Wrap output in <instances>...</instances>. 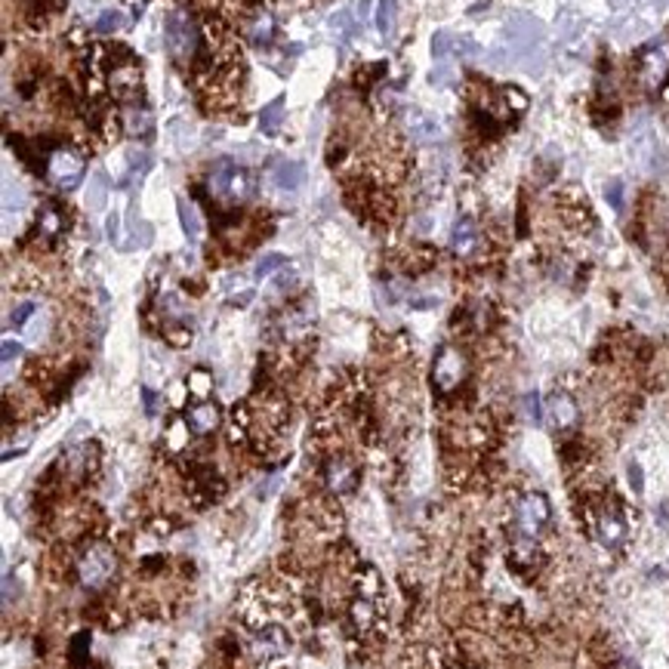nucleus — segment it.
Wrapping results in <instances>:
<instances>
[{
    "label": "nucleus",
    "instance_id": "9",
    "mask_svg": "<svg viewBox=\"0 0 669 669\" xmlns=\"http://www.w3.org/2000/svg\"><path fill=\"white\" fill-rule=\"evenodd\" d=\"M188 423V429H191V435H210V432H216L219 429V423H222V411H219V404L216 401H195V404L188 407L186 411V417H182Z\"/></svg>",
    "mask_w": 669,
    "mask_h": 669
},
{
    "label": "nucleus",
    "instance_id": "16",
    "mask_svg": "<svg viewBox=\"0 0 669 669\" xmlns=\"http://www.w3.org/2000/svg\"><path fill=\"white\" fill-rule=\"evenodd\" d=\"M305 182V167L299 161H281L275 167V186L284 191H296Z\"/></svg>",
    "mask_w": 669,
    "mask_h": 669
},
{
    "label": "nucleus",
    "instance_id": "28",
    "mask_svg": "<svg viewBox=\"0 0 669 669\" xmlns=\"http://www.w3.org/2000/svg\"><path fill=\"white\" fill-rule=\"evenodd\" d=\"M450 43H454V37H450L448 31H438V35L432 37V56H435V59H444V56L450 53Z\"/></svg>",
    "mask_w": 669,
    "mask_h": 669
},
{
    "label": "nucleus",
    "instance_id": "8",
    "mask_svg": "<svg viewBox=\"0 0 669 669\" xmlns=\"http://www.w3.org/2000/svg\"><path fill=\"white\" fill-rule=\"evenodd\" d=\"M108 81H112V90L118 99L133 102L139 96V87H142V68H139L136 59L120 62V65H114L108 72Z\"/></svg>",
    "mask_w": 669,
    "mask_h": 669
},
{
    "label": "nucleus",
    "instance_id": "33",
    "mask_svg": "<svg viewBox=\"0 0 669 669\" xmlns=\"http://www.w3.org/2000/svg\"><path fill=\"white\" fill-rule=\"evenodd\" d=\"M19 355H22V342L4 340V346H0V361H4V365H10V361L19 358Z\"/></svg>",
    "mask_w": 669,
    "mask_h": 669
},
{
    "label": "nucleus",
    "instance_id": "18",
    "mask_svg": "<svg viewBox=\"0 0 669 669\" xmlns=\"http://www.w3.org/2000/svg\"><path fill=\"white\" fill-rule=\"evenodd\" d=\"M250 195H253V176H250V170L235 167L232 176H228L226 197H228V201H247Z\"/></svg>",
    "mask_w": 669,
    "mask_h": 669
},
{
    "label": "nucleus",
    "instance_id": "12",
    "mask_svg": "<svg viewBox=\"0 0 669 669\" xmlns=\"http://www.w3.org/2000/svg\"><path fill=\"white\" fill-rule=\"evenodd\" d=\"M478 244H481V238H478L475 219H469V216L457 219L454 228H450V250H454L457 257H473V253L478 250Z\"/></svg>",
    "mask_w": 669,
    "mask_h": 669
},
{
    "label": "nucleus",
    "instance_id": "35",
    "mask_svg": "<svg viewBox=\"0 0 669 669\" xmlns=\"http://www.w3.org/2000/svg\"><path fill=\"white\" fill-rule=\"evenodd\" d=\"M629 484H633L635 494H642V490H645V478H642V466H639V463H629Z\"/></svg>",
    "mask_w": 669,
    "mask_h": 669
},
{
    "label": "nucleus",
    "instance_id": "37",
    "mask_svg": "<svg viewBox=\"0 0 669 669\" xmlns=\"http://www.w3.org/2000/svg\"><path fill=\"white\" fill-rule=\"evenodd\" d=\"M130 164H133V173H145V170L151 167V155H133Z\"/></svg>",
    "mask_w": 669,
    "mask_h": 669
},
{
    "label": "nucleus",
    "instance_id": "2",
    "mask_svg": "<svg viewBox=\"0 0 669 669\" xmlns=\"http://www.w3.org/2000/svg\"><path fill=\"white\" fill-rule=\"evenodd\" d=\"M552 521V506L546 500V494H525L515 509V525L525 534L527 540L540 537L546 531V525Z\"/></svg>",
    "mask_w": 669,
    "mask_h": 669
},
{
    "label": "nucleus",
    "instance_id": "5",
    "mask_svg": "<svg viewBox=\"0 0 669 669\" xmlns=\"http://www.w3.org/2000/svg\"><path fill=\"white\" fill-rule=\"evenodd\" d=\"M78 573H81V583L90 586V589H99L114 573V552L108 550V546H93V550H87L78 565Z\"/></svg>",
    "mask_w": 669,
    "mask_h": 669
},
{
    "label": "nucleus",
    "instance_id": "39",
    "mask_svg": "<svg viewBox=\"0 0 669 669\" xmlns=\"http://www.w3.org/2000/svg\"><path fill=\"white\" fill-rule=\"evenodd\" d=\"M617 669H633V666H629V664H620V666H617Z\"/></svg>",
    "mask_w": 669,
    "mask_h": 669
},
{
    "label": "nucleus",
    "instance_id": "29",
    "mask_svg": "<svg viewBox=\"0 0 669 669\" xmlns=\"http://www.w3.org/2000/svg\"><path fill=\"white\" fill-rule=\"evenodd\" d=\"M604 195H608L611 207H614L617 213H620V210H623V182H620V180H611L608 188H604Z\"/></svg>",
    "mask_w": 669,
    "mask_h": 669
},
{
    "label": "nucleus",
    "instance_id": "22",
    "mask_svg": "<svg viewBox=\"0 0 669 669\" xmlns=\"http://www.w3.org/2000/svg\"><path fill=\"white\" fill-rule=\"evenodd\" d=\"M105 197H108V180L102 173H96L90 180V195H87V207L90 210H102L105 207Z\"/></svg>",
    "mask_w": 669,
    "mask_h": 669
},
{
    "label": "nucleus",
    "instance_id": "14",
    "mask_svg": "<svg viewBox=\"0 0 669 669\" xmlns=\"http://www.w3.org/2000/svg\"><path fill=\"white\" fill-rule=\"evenodd\" d=\"M407 130H411V139H417V142H435V139L442 136V124H438V118H432V114H426V112L407 114Z\"/></svg>",
    "mask_w": 669,
    "mask_h": 669
},
{
    "label": "nucleus",
    "instance_id": "21",
    "mask_svg": "<svg viewBox=\"0 0 669 669\" xmlns=\"http://www.w3.org/2000/svg\"><path fill=\"white\" fill-rule=\"evenodd\" d=\"M120 28H124V12H118V10H105L93 25L96 35H114V31H120Z\"/></svg>",
    "mask_w": 669,
    "mask_h": 669
},
{
    "label": "nucleus",
    "instance_id": "25",
    "mask_svg": "<svg viewBox=\"0 0 669 669\" xmlns=\"http://www.w3.org/2000/svg\"><path fill=\"white\" fill-rule=\"evenodd\" d=\"M377 28L380 35H392L395 31V0H380L377 6Z\"/></svg>",
    "mask_w": 669,
    "mask_h": 669
},
{
    "label": "nucleus",
    "instance_id": "27",
    "mask_svg": "<svg viewBox=\"0 0 669 669\" xmlns=\"http://www.w3.org/2000/svg\"><path fill=\"white\" fill-rule=\"evenodd\" d=\"M503 102H506L512 112H527V96L519 90V87H503Z\"/></svg>",
    "mask_w": 669,
    "mask_h": 669
},
{
    "label": "nucleus",
    "instance_id": "11",
    "mask_svg": "<svg viewBox=\"0 0 669 669\" xmlns=\"http://www.w3.org/2000/svg\"><path fill=\"white\" fill-rule=\"evenodd\" d=\"M65 210H62L59 201H47L43 204V210L37 213V226H35V235L43 241H56L62 232H65L68 219H65Z\"/></svg>",
    "mask_w": 669,
    "mask_h": 669
},
{
    "label": "nucleus",
    "instance_id": "10",
    "mask_svg": "<svg viewBox=\"0 0 669 669\" xmlns=\"http://www.w3.org/2000/svg\"><path fill=\"white\" fill-rule=\"evenodd\" d=\"M120 124H124V133L133 139H151V133H155V118H151V112L145 105H139L136 99L127 102L124 108H120Z\"/></svg>",
    "mask_w": 669,
    "mask_h": 669
},
{
    "label": "nucleus",
    "instance_id": "19",
    "mask_svg": "<svg viewBox=\"0 0 669 669\" xmlns=\"http://www.w3.org/2000/svg\"><path fill=\"white\" fill-rule=\"evenodd\" d=\"M509 37H512L519 47H534V41L540 37V28L531 22V19H521V22L509 25Z\"/></svg>",
    "mask_w": 669,
    "mask_h": 669
},
{
    "label": "nucleus",
    "instance_id": "13",
    "mask_svg": "<svg viewBox=\"0 0 669 669\" xmlns=\"http://www.w3.org/2000/svg\"><path fill=\"white\" fill-rule=\"evenodd\" d=\"M546 413H550L552 426H556V429H562V432L565 429H573V426H577V417H580L573 398H571V395H565V392H556L550 401H546Z\"/></svg>",
    "mask_w": 669,
    "mask_h": 669
},
{
    "label": "nucleus",
    "instance_id": "34",
    "mask_svg": "<svg viewBox=\"0 0 669 669\" xmlns=\"http://www.w3.org/2000/svg\"><path fill=\"white\" fill-rule=\"evenodd\" d=\"M346 151H349V145L342 142V139H334V142H330V149H327V164H330V167H334V164H340L342 158H346Z\"/></svg>",
    "mask_w": 669,
    "mask_h": 669
},
{
    "label": "nucleus",
    "instance_id": "31",
    "mask_svg": "<svg viewBox=\"0 0 669 669\" xmlns=\"http://www.w3.org/2000/svg\"><path fill=\"white\" fill-rule=\"evenodd\" d=\"M525 411H527V417H531L534 423H540V419H543V404H540V395L537 392L525 395Z\"/></svg>",
    "mask_w": 669,
    "mask_h": 669
},
{
    "label": "nucleus",
    "instance_id": "32",
    "mask_svg": "<svg viewBox=\"0 0 669 669\" xmlns=\"http://www.w3.org/2000/svg\"><path fill=\"white\" fill-rule=\"evenodd\" d=\"M432 84H435V87L454 84V68H450L448 62H442V65H438V72H432Z\"/></svg>",
    "mask_w": 669,
    "mask_h": 669
},
{
    "label": "nucleus",
    "instance_id": "30",
    "mask_svg": "<svg viewBox=\"0 0 669 669\" xmlns=\"http://www.w3.org/2000/svg\"><path fill=\"white\" fill-rule=\"evenodd\" d=\"M35 315V303H19L16 309L10 311V324H16V327H22L28 318Z\"/></svg>",
    "mask_w": 669,
    "mask_h": 669
},
{
    "label": "nucleus",
    "instance_id": "6",
    "mask_svg": "<svg viewBox=\"0 0 669 669\" xmlns=\"http://www.w3.org/2000/svg\"><path fill=\"white\" fill-rule=\"evenodd\" d=\"M358 481H361V473H358V466L349 460V457L336 454V457H330V460L324 463V484H327L336 496L352 494V490L358 488Z\"/></svg>",
    "mask_w": 669,
    "mask_h": 669
},
{
    "label": "nucleus",
    "instance_id": "38",
    "mask_svg": "<svg viewBox=\"0 0 669 669\" xmlns=\"http://www.w3.org/2000/svg\"><path fill=\"white\" fill-rule=\"evenodd\" d=\"M142 401H145V413H149V417H155L158 398H155V392H151V388H142Z\"/></svg>",
    "mask_w": 669,
    "mask_h": 669
},
{
    "label": "nucleus",
    "instance_id": "20",
    "mask_svg": "<svg viewBox=\"0 0 669 669\" xmlns=\"http://www.w3.org/2000/svg\"><path fill=\"white\" fill-rule=\"evenodd\" d=\"M180 219H182V232L188 235V241L201 238V216H197L195 204H191V201H180Z\"/></svg>",
    "mask_w": 669,
    "mask_h": 669
},
{
    "label": "nucleus",
    "instance_id": "15",
    "mask_svg": "<svg viewBox=\"0 0 669 669\" xmlns=\"http://www.w3.org/2000/svg\"><path fill=\"white\" fill-rule=\"evenodd\" d=\"M275 35H278L275 19H272L269 12H257V16L250 19V28H247V37H250L253 47L269 50L272 43H275Z\"/></svg>",
    "mask_w": 669,
    "mask_h": 669
},
{
    "label": "nucleus",
    "instance_id": "24",
    "mask_svg": "<svg viewBox=\"0 0 669 669\" xmlns=\"http://www.w3.org/2000/svg\"><path fill=\"white\" fill-rule=\"evenodd\" d=\"M382 72H386V62H377V65L358 68V74H355V87L367 93V90H371V87L382 78Z\"/></svg>",
    "mask_w": 669,
    "mask_h": 669
},
{
    "label": "nucleus",
    "instance_id": "3",
    "mask_svg": "<svg viewBox=\"0 0 669 669\" xmlns=\"http://www.w3.org/2000/svg\"><path fill=\"white\" fill-rule=\"evenodd\" d=\"M463 380H466V358H463V352L454 346H442L435 355V367H432V382H435V388L444 395L457 392Z\"/></svg>",
    "mask_w": 669,
    "mask_h": 669
},
{
    "label": "nucleus",
    "instance_id": "1",
    "mask_svg": "<svg viewBox=\"0 0 669 669\" xmlns=\"http://www.w3.org/2000/svg\"><path fill=\"white\" fill-rule=\"evenodd\" d=\"M164 37H167L170 56H173L180 65H191L195 56L201 53V47H204L201 37H197L195 22H191L188 12H182V10H173L167 16V22H164Z\"/></svg>",
    "mask_w": 669,
    "mask_h": 669
},
{
    "label": "nucleus",
    "instance_id": "17",
    "mask_svg": "<svg viewBox=\"0 0 669 669\" xmlns=\"http://www.w3.org/2000/svg\"><path fill=\"white\" fill-rule=\"evenodd\" d=\"M281 120H284V96H278L269 105H263V112H259V127H263L265 136H278Z\"/></svg>",
    "mask_w": 669,
    "mask_h": 669
},
{
    "label": "nucleus",
    "instance_id": "4",
    "mask_svg": "<svg viewBox=\"0 0 669 669\" xmlns=\"http://www.w3.org/2000/svg\"><path fill=\"white\" fill-rule=\"evenodd\" d=\"M84 158L72 149H56L50 155V176L62 191H74L84 182Z\"/></svg>",
    "mask_w": 669,
    "mask_h": 669
},
{
    "label": "nucleus",
    "instance_id": "23",
    "mask_svg": "<svg viewBox=\"0 0 669 669\" xmlns=\"http://www.w3.org/2000/svg\"><path fill=\"white\" fill-rule=\"evenodd\" d=\"M284 265H287V257H281V253H265V257L257 263V269H253V278H259V281H263V278L275 275V272L284 269Z\"/></svg>",
    "mask_w": 669,
    "mask_h": 669
},
{
    "label": "nucleus",
    "instance_id": "26",
    "mask_svg": "<svg viewBox=\"0 0 669 669\" xmlns=\"http://www.w3.org/2000/svg\"><path fill=\"white\" fill-rule=\"evenodd\" d=\"M210 386H213V380H210V373H207V371H201V367H197V371H191V373H188V392H191V395H197V398H204V395L210 392Z\"/></svg>",
    "mask_w": 669,
    "mask_h": 669
},
{
    "label": "nucleus",
    "instance_id": "7",
    "mask_svg": "<svg viewBox=\"0 0 669 669\" xmlns=\"http://www.w3.org/2000/svg\"><path fill=\"white\" fill-rule=\"evenodd\" d=\"M596 537L602 546H608V550H620L623 543H627L629 537V525L627 519H623L620 509H604L602 515L596 519Z\"/></svg>",
    "mask_w": 669,
    "mask_h": 669
},
{
    "label": "nucleus",
    "instance_id": "36",
    "mask_svg": "<svg viewBox=\"0 0 669 669\" xmlns=\"http://www.w3.org/2000/svg\"><path fill=\"white\" fill-rule=\"evenodd\" d=\"M105 235H108V241H114V244H118V238H120V216H118V213L108 216V222H105Z\"/></svg>",
    "mask_w": 669,
    "mask_h": 669
}]
</instances>
